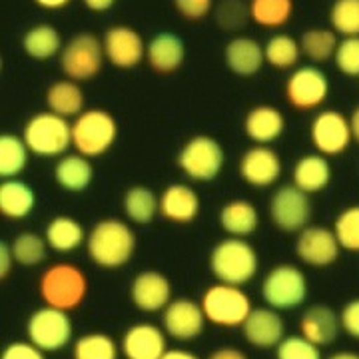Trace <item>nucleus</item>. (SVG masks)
I'll return each mask as SVG.
<instances>
[{
  "label": "nucleus",
  "mask_w": 359,
  "mask_h": 359,
  "mask_svg": "<svg viewBox=\"0 0 359 359\" xmlns=\"http://www.w3.org/2000/svg\"><path fill=\"white\" fill-rule=\"evenodd\" d=\"M136 250V233L126 222L118 218L100 219L86 238L90 259L106 269L126 266Z\"/></svg>",
  "instance_id": "nucleus-1"
},
{
  "label": "nucleus",
  "mask_w": 359,
  "mask_h": 359,
  "mask_svg": "<svg viewBox=\"0 0 359 359\" xmlns=\"http://www.w3.org/2000/svg\"><path fill=\"white\" fill-rule=\"evenodd\" d=\"M219 226L233 238H248L259 226V214L256 205L248 200H230L219 210Z\"/></svg>",
  "instance_id": "nucleus-29"
},
{
  "label": "nucleus",
  "mask_w": 359,
  "mask_h": 359,
  "mask_svg": "<svg viewBox=\"0 0 359 359\" xmlns=\"http://www.w3.org/2000/svg\"><path fill=\"white\" fill-rule=\"evenodd\" d=\"M82 2L92 13H104V11H110L118 0H82Z\"/></svg>",
  "instance_id": "nucleus-50"
},
{
  "label": "nucleus",
  "mask_w": 359,
  "mask_h": 359,
  "mask_svg": "<svg viewBox=\"0 0 359 359\" xmlns=\"http://www.w3.org/2000/svg\"><path fill=\"white\" fill-rule=\"evenodd\" d=\"M269 216L276 228L282 231H302L308 228L311 219V202L309 194L299 188L282 186L269 200Z\"/></svg>",
  "instance_id": "nucleus-13"
},
{
  "label": "nucleus",
  "mask_w": 359,
  "mask_h": 359,
  "mask_svg": "<svg viewBox=\"0 0 359 359\" xmlns=\"http://www.w3.org/2000/svg\"><path fill=\"white\" fill-rule=\"evenodd\" d=\"M330 25L339 36H359V0H335L330 8Z\"/></svg>",
  "instance_id": "nucleus-40"
},
{
  "label": "nucleus",
  "mask_w": 359,
  "mask_h": 359,
  "mask_svg": "<svg viewBox=\"0 0 359 359\" xmlns=\"http://www.w3.org/2000/svg\"><path fill=\"white\" fill-rule=\"evenodd\" d=\"M335 236L339 240L341 250L359 252V204L349 205L335 218Z\"/></svg>",
  "instance_id": "nucleus-41"
},
{
  "label": "nucleus",
  "mask_w": 359,
  "mask_h": 359,
  "mask_svg": "<svg viewBox=\"0 0 359 359\" xmlns=\"http://www.w3.org/2000/svg\"><path fill=\"white\" fill-rule=\"evenodd\" d=\"M106 54L102 40L90 32H80L68 40L60 52V70L74 82H88L102 70Z\"/></svg>",
  "instance_id": "nucleus-7"
},
{
  "label": "nucleus",
  "mask_w": 359,
  "mask_h": 359,
  "mask_svg": "<svg viewBox=\"0 0 359 359\" xmlns=\"http://www.w3.org/2000/svg\"><path fill=\"white\" fill-rule=\"evenodd\" d=\"M266 62L276 70H294L302 58V44L290 34H273L264 44Z\"/></svg>",
  "instance_id": "nucleus-35"
},
{
  "label": "nucleus",
  "mask_w": 359,
  "mask_h": 359,
  "mask_svg": "<svg viewBox=\"0 0 359 359\" xmlns=\"http://www.w3.org/2000/svg\"><path fill=\"white\" fill-rule=\"evenodd\" d=\"M262 297L273 309L299 308L308 297V280L304 271L292 264H280L266 273L262 282Z\"/></svg>",
  "instance_id": "nucleus-8"
},
{
  "label": "nucleus",
  "mask_w": 359,
  "mask_h": 359,
  "mask_svg": "<svg viewBox=\"0 0 359 359\" xmlns=\"http://www.w3.org/2000/svg\"><path fill=\"white\" fill-rule=\"evenodd\" d=\"M250 20L257 26L276 30L285 26L294 16V0H250Z\"/></svg>",
  "instance_id": "nucleus-34"
},
{
  "label": "nucleus",
  "mask_w": 359,
  "mask_h": 359,
  "mask_svg": "<svg viewBox=\"0 0 359 359\" xmlns=\"http://www.w3.org/2000/svg\"><path fill=\"white\" fill-rule=\"evenodd\" d=\"M339 240L334 230L323 226H308L299 231L295 240V254L297 257L313 268L332 266L339 257Z\"/></svg>",
  "instance_id": "nucleus-15"
},
{
  "label": "nucleus",
  "mask_w": 359,
  "mask_h": 359,
  "mask_svg": "<svg viewBox=\"0 0 359 359\" xmlns=\"http://www.w3.org/2000/svg\"><path fill=\"white\" fill-rule=\"evenodd\" d=\"M226 164L219 142L212 136H194L182 146L178 154L180 170L194 182H212Z\"/></svg>",
  "instance_id": "nucleus-9"
},
{
  "label": "nucleus",
  "mask_w": 359,
  "mask_h": 359,
  "mask_svg": "<svg viewBox=\"0 0 359 359\" xmlns=\"http://www.w3.org/2000/svg\"><path fill=\"white\" fill-rule=\"evenodd\" d=\"M36 205L34 190L18 178L2 180L0 184V212L8 219H25Z\"/></svg>",
  "instance_id": "nucleus-27"
},
{
  "label": "nucleus",
  "mask_w": 359,
  "mask_h": 359,
  "mask_svg": "<svg viewBox=\"0 0 359 359\" xmlns=\"http://www.w3.org/2000/svg\"><path fill=\"white\" fill-rule=\"evenodd\" d=\"M28 150L40 158H60L72 146V124L65 116L54 112H39L25 124L22 130Z\"/></svg>",
  "instance_id": "nucleus-4"
},
{
  "label": "nucleus",
  "mask_w": 359,
  "mask_h": 359,
  "mask_svg": "<svg viewBox=\"0 0 359 359\" xmlns=\"http://www.w3.org/2000/svg\"><path fill=\"white\" fill-rule=\"evenodd\" d=\"M327 359H359V355L358 353H351V351H341V353H335V355Z\"/></svg>",
  "instance_id": "nucleus-54"
},
{
  "label": "nucleus",
  "mask_w": 359,
  "mask_h": 359,
  "mask_svg": "<svg viewBox=\"0 0 359 359\" xmlns=\"http://www.w3.org/2000/svg\"><path fill=\"white\" fill-rule=\"evenodd\" d=\"M26 335H28V341H32L42 351L54 353L70 344L72 321L65 309L44 306L28 318Z\"/></svg>",
  "instance_id": "nucleus-10"
},
{
  "label": "nucleus",
  "mask_w": 359,
  "mask_h": 359,
  "mask_svg": "<svg viewBox=\"0 0 359 359\" xmlns=\"http://www.w3.org/2000/svg\"><path fill=\"white\" fill-rule=\"evenodd\" d=\"M278 359H321L320 346L306 339L304 335H290L283 337L280 346L276 347Z\"/></svg>",
  "instance_id": "nucleus-42"
},
{
  "label": "nucleus",
  "mask_w": 359,
  "mask_h": 359,
  "mask_svg": "<svg viewBox=\"0 0 359 359\" xmlns=\"http://www.w3.org/2000/svg\"><path fill=\"white\" fill-rule=\"evenodd\" d=\"M341 330L339 316L327 306H311L299 320V334L316 346H330Z\"/></svg>",
  "instance_id": "nucleus-25"
},
{
  "label": "nucleus",
  "mask_w": 359,
  "mask_h": 359,
  "mask_svg": "<svg viewBox=\"0 0 359 359\" xmlns=\"http://www.w3.org/2000/svg\"><path fill=\"white\" fill-rule=\"evenodd\" d=\"M174 8L188 22H200L214 8V0H174Z\"/></svg>",
  "instance_id": "nucleus-45"
},
{
  "label": "nucleus",
  "mask_w": 359,
  "mask_h": 359,
  "mask_svg": "<svg viewBox=\"0 0 359 359\" xmlns=\"http://www.w3.org/2000/svg\"><path fill=\"white\" fill-rule=\"evenodd\" d=\"M208 359H248L245 358L244 351H240V349H236V347H219L216 349L212 355Z\"/></svg>",
  "instance_id": "nucleus-49"
},
{
  "label": "nucleus",
  "mask_w": 359,
  "mask_h": 359,
  "mask_svg": "<svg viewBox=\"0 0 359 359\" xmlns=\"http://www.w3.org/2000/svg\"><path fill=\"white\" fill-rule=\"evenodd\" d=\"M202 309L205 320L219 327H238L244 325L250 311L252 302L240 285L230 283H214L202 295Z\"/></svg>",
  "instance_id": "nucleus-6"
},
{
  "label": "nucleus",
  "mask_w": 359,
  "mask_h": 359,
  "mask_svg": "<svg viewBox=\"0 0 359 359\" xmlns=\"http://www.w3.org/2000/svg\"><path fill=\"white\" fill-rule=\"evenodd\" d=\"M283 130H285V118L276 106L269 104H257L250 108L244 118L245 136L254 144L268 146L282 136Z\"/></svg>",
  "instance_id": "nucleus-23"
},
{
  "label": "nucleus",
  "mask_w": 359,
  "mask_h": 359,
  "mask_svg": "<svg viewBox=\"0 0 359 359\" xmlns=\"http://www.w3.org/2000/svg\"><path fill=\"white\" fill-rule=\"evenodd\" d=\"M240 176L254 188H268L282 176V160L269 146L256 144L240 160Z\"/></svg>",
  "instance_id": "nucleus-17"
},
{
  "label": "nucleus",
  "mask_w": 359,
  "mask_h": 359,
  "mask_svg": "<svg viewBox=\"0 0 359 359\" xmlns=\"http://www.w3.org/2000/svg\"><path fill=\"white\" fill-rule=\"evenodd\" d=\"M166 335L154 323H136L124 332L120 349L126 359H162L168 351Z\"/></svg>",
  "instance_id": "nucleus-19"
},
{
  "label": "nucleus",
  "mask_w": 359,
  "mask_h": 359,
  "mask_svg": "<svg viewBox=\"0 0 359 359\" xmlns=\"http://www.w3.org/2000/svg\"><path fill=\"white\" fill-rule=\"evenodd\" d=\"M28 146L22 136L2 134L0 136V176L2 180L18 178L28 164Z\"/></svg>",
  "instance_id": "nucleus-36"
},
{
  "label": "nucleus",
  "mask_w": 359,
  "mask_h": 359,
  "mask_svg": "<svg viewBox=\"0 0 359 359\" xmlns=\"http://www.w3.org/2000/svg\"><path fill=\"white\" fill-rule=\"evenodd\" d=\"M62 36L52 25H36L22 36V50L34 60H48L62 52Z\"/></svg>",
  "instance_id": "nucleus-32"
},
{
  "label": "nucleus",
  "mask_w": 359,
  "mask_h": 359,
  "mask_svg": "<svg viewBox=\"0 0 359 359\" xmlns=\"http://www.w3.org/2000/svg\"><path fill=\"white\" fill-rule=\"evenodd\" d=\"M118 349L116 341L110 335L102 332H90L84 334L72 347V359H118Z\"/></svg>",
  "instance_id": "nucleus-38"
},
{
  "label": "nucleus",
  "mask_w": 359,
  "mask_h": 359,
  "mask_svg": "<svg viewBox=\"0 0 359 359\" xmlns=\"http://www.w3.org/2000/svg\"><path fill=\"white\" fill-rule=\"evenodd\" d=\"M299 44H302L304 56H308L311 62L320 65V62H325V60L334 58L339 40H337V32H335L334 28L313 26V28H308L302 34Z\"/></svg>",
  "instance_id": "nucleus-37"
},
{
  "label": "nucleus",
  "mask_w": 359,
  "mask_h": 359,
  "mask_svg": "<svg viewBox=\"0 0 359 359\" xmlns=\"http://www.w3.org/2000/svg\"><path fill=\"white\" fill-rule=\"evenodd\" d=\"M13 254L16 264L20 266H36L40 262H44L46 257V238L39 236L34 231H22L13 240Z\"/></svg>",
  "instance_id": "nucleus-39"
},
{
  "label": "nucleus",
  "mask_w": 359,
  "mask_h": 359,
  "mask_svg": "<svg viewBox=\"0 0 359 359\" xmlns=\"http://www.w3.org/2000/svg\"><path fill=\"white\" fill-rule=\"evenodd\" d=\"M162 359H200L198 355H194L192 351L186 349H168L166 353L162 355Z\"/></svg>",
  "instance_id": "nucleus-52"
},
{
  "label": "nucleus",
  "mask_w": 359,
  "mask_h": 359,
  "mask_svg": "<svg viewBox=\"0 0 359 359\" xmlns=\"http://www.w3.org/2000/svg\"><path fill=\"white\" fill-rule=\"evenodd\" d=\"M106 60L120 70H132L146 58V42L136 28L128 25H114L104 32Z\"/></svg>",
  "instance_id": "nucleus-14"
},
{
  "label": "nucleus",
  "mask_w": 359,
  "mask_h": 359,
  "mask_svg": "<svg viewBox=\"0 0 359 359\" xmlns=\"http://www.w3.org/2000/svg\"><path fill=\"white\" fill-rule=\"evenodd\" d=\"M94 168L90 158L82 154H65L54 166V180L66 192H84L92 184Z\"/></svg>",
  "instance_id": "nucleus-28"
},
{
  "label": "nucleus",
  "mask_w": 359,
  "mask_h": 359,
  "mask_svg": "<svg viewBox=\"0 0 359 359\" xmlns=\"http://www.w3.org/2000/svg\"><path fill=\"white\" fill-rule=\"evenodd\" d=\"M339 321H341V330L347 335H351L353 339H359V297L347 302L341 313H339Z\"/></svg>",
  "instance_id": "nucleus-47"
},
{
  "label": "nucleus",
  "mask_w": 359,
  "mask_h": 359,
  "mask_svg": "<svg viewBox=\"0 0 359 359\" xmlns=\"http://www.w3.org/2000/svg\"><path fill=\"white\" fill-rule=\"evenodd\" d=\"M309 140L318 154L339 156L346 152L353 140L351 122L339 110H321L311 120Z\"/></svg>",
  "instance_id": "nucleus-12"
},
{
  "label": "nucleus",
  "mask_w": 359,
  "mask_h": 359,
  "mask_svg": "<svg viewBox=\"0 0 359 359\" xmlns=\"http://www.w3.org/2000/svg\"><path fill=\"white\" fill-rule=\"evenodd\" d=\"M44 238L50 250L58 254H70L78 250L82 244H86V233L80 222L70 216H56L48 222Z\"/></svg>",
  "instance_id": "nucleus-30"
},
{
  "label": "nucleus",
  "mask_w": 359,
  "mask_h": 359,
  "mask_svg": "<svg viewBox=\"0 0 359 359\" xmlns=\"http://www.w3.org/2000/svg\"><path fill=\"white\" fill-rule=\"evenodd\" d=\"M118 138V122L104 108H90L72 122V148L86 158L106 154Z\"/></svg>",
  "instance_id": "nucleus-5"
},
{
  "label": "nucleus",
  "mask_w": 359,
  "mask_h": 359,
  "mask_svg": "<svg viewBox=\"0 0 359 359\" xmlns=\"http://www.w3.org/2000/svg\"><path fill=\"white\" fill-rule=\"evenodd\" d=\"M334 58L335 66L341 74L359 78V36H347L339 40Z\"/></svg>",
  "instance_id": "nucleus-43"
},
{
  "label": "nucleus",
  "mask_w": 359,
  "mask_h": 359,
  "mask_svg": "<svg viewBox=\"0 0 359 359\" xmlns=\"http://www.w3.org/2000/svg\"><path fill=\"white\" fill-rule=\"evenodd\" d=\"M285 98L292 108L308 112L316 110L330 96V80L318 66H297L285 82Z\"/></svg>",
  "instance_id": "nucleus-11"
},
{
  "label": "nucleus",
  "mask_w": 359,
  "mask_h": 359,
  "mask_svg": "<svg viewBox=\"0 0 359 359\" xmlns=\"http://www.w3.org/2000/svg\"><path fill=\"white\" fill-rule=\"evenodd\" d=\"M2 359H46L44 351L36 347L32 341H14L4 347Z\"/></svg>",
  "instance_id": "nucleus-46"
},
{
  "label": "nucleus",
  "mask_w": 359,
  "mask_h": 359,
  "mask_svg": "<svg viewBox=\"0 0 359 359\" xmlns=\"http://www.w3.org/2000/svg\"><path fill=\"white\" fill-rule=\"evenodd\" d=\"M250 18V8L248 4H242L240 0H224L216 8V20L224 30H238L248 22Z\"/></svg>",
  "instance_id": "nucleus-44"
},
{
  "label": "nucleus",
  "mask_w": 359,
  "mask_h": 359,
  "mask_svg": "<svg viewBox=\"0 0 359 359\" xmlns=\"http://www.w3.org/2000/svg\"><path fill=\"white\" fill-rule=\"evenodd\" d=\"M130 297L132 304L140 311L154 313L160 309H166L168 304L172 302V285L164 273L148 269L134 278L130 285Z\"/></svg>",
  "instance_id": "nucleus-18"
},
{
  "label": "nucleus",
  "mask_w": 359,
  "mask_h": 359,
  "mask_svg": "<svg viewBox=\"0 0 359 359\" xmlns=\"http://www.w3.org/2000/svg\"><path fill=\"white\" fill-rule=\"evenodd\" d=\"M245 341L259 349L278 347L285 337L282 316L273 308H256L250 311L248 320L242 325Z\"/></svg>",
  "instance_id": "nucleus-20"
},
{
  "label": "nucleus",
  "mask_w": 359,
  "mask_h": 359,
  "mask_svg": "<svg viewBox=\"0 0 359 359\" xmlns=\"http://www.w3.org/2000/svg\"><path fill=\"white\" fill-rule=\"evenodd\" d=\"M205 321L208 320H205L202 304L188 297H178V299H172L164 309L162 325L170 337L178 341H192L204 332Z\"/></svg>",
  "instance_id": "nucleus-16"
},
{
  "label": "nucleus",
  "mask_w": 359,
  "mask_h": 359,
  "mask_svg": "<svg viewBox=\"0 0 359 359\" xmlns=\"http://www.w3.org/2000/svg\"><path fill=\"white\" fill-rule=\"evenodd\" d=\"M122 210L132 224L146 226L160 212V198L148 186H132L122 198Z\"/></svg>",
  "instance_id": "nucleus-33"
},
{
  "label": "nucleus",
  "mask_w": 359,
  "mask_h": 359,
  "mask_svg": "<svg viewBox=\"0 0 359 359\" xmlns=\"http://www.w3.org/2000/svg\"><path fill=\"white\" fill-rule=\"evenodd\" d=\"M186 58L184 40L172 32H160L146 46V62L158 74H172L180 70Z\"/></svg>",
  "instance_id": "nucleus-24"
},
{
  "label": "nucleus",
  "mask_w": 359,
  "mask_h": 359,
  "mask_svg": "<svg viewBox=\"0 0 359 359\" xmlns=\"http://www.w3.org/2000/svg\"><path fill=\"white\" fill-rule=\"evenodd\" d=\"M16 262L13 254V248L11 244L2 242L0 244V278L6 280L11 276V269H13V264Z\"/></svg>",
  "instance_id": "nucleus-48"
},
{
  "label": "nucleus",
  "mask_w": 359,
  "mask_h": 359,
  "mask_svg": "<svg viewBox=\"0 0 359 359\" xmlns=\"http://www.w3.org/2000/svg\"><path fill=\"white\" fill-rule=\"evenodd\" d=\"M160 214L172 224H192L200 214V196L188 184H170L160 196Z\"/></svg>",
  "instance_id": "nucleus-21"
},
{
  "label": "nucleus",
  "mask_w": 359,
  "mask_h": 359,
  "mask_svg": "<svg viewBox=\"0 0 359 359\" xmlns=\"http://www.w3.org/2000/svg\"><path fill=\"white\" fill-rule=\"evenodd\" d=\"M292 180L295 188L306 194L323 192L332 182V166L327 162V156L306 154L295 162L292 170Z\"/></svg>",
  "instance_id": "nucleus-26"
},
{
  "label": "nucleus",
  "mask_w": 359,
  "mask_h": 359,
  "mask_svg": "<svg viewBox=\"0 0 359 359\" xmlns=\"http://www.w3.org/2000/svg\"><path fill=\"white\" fill-rule=\"evenodd\" d=\"M46 106L48 110L65 118H76L84 112V92L80 82L74 80H58L46 90Z\"/></svg>",
  "instance_id": "nucleus-31"
},
{
  "label": "nucleus",
  "mask_w": 359,
  "mask_h": 359,
  "mask_svg": "<svg viewBox=\"0 0 359 359\" xmlns=\"http://www.w3.org/2000/svg\"><path fill=\"white\" fill-rule=\"evenodd\" d=\"M224 60L233 74L238 76H254L266 65L264 46L252 36H236L224 48Z\"/></svg>",
  "instance_id": "nucleus-22"
},
{
  "label": "nucleus",
  "mask_w": 359,
  "mask_h": 359,
  "mask_svg": "<svg viewBox=\"0 0 359 359\" xmlns=\"http://www.w3.org/2000/svg\"><path fill=\"white\" fill-rule=\"evenodd\" d=\"M34 2L44 11H60V8H66L72 0H34Z\"/></svg>",
  "instance_id": "nucleus-51"
},
{
  "label": "nucleus",
  "mask_w": 359,
  "mask_h": 359,
  "mask_svg": "<svg viewBox=\"0 0 359 359\" xmlns=\"http://www.w3.org/2000/svg\"><path fill=\"white\" fill-rule=\"evenodd\" d=\"M259 268L257 252L244 238H226L214 245L210 254V269L214 278L222 283L244 285L252 282Z\"/></svg>",
  "instance_id": "nucleus-2"
},
{
  "label": "nucleus",
  "mask_w": 359,
  "mask_h": 359,
  "mask_svg": "<svg viewBox=\"0 0 359 359\" xmlns=\"http://www.w3.org/2000/svg\"><path fill=\"white\" fill-rule=\"evenodd\" d=\"M39 290L46 306L70 311L76 309L88 294V278L74 264L58 262L42 273Z\"/></svg>",
  "instance_id": "nucleus-3"
},
{
  "label": "nucleus",
  "mask_w": 359,
  "mask_h": 359,
  "mask_svg": "<svg viewBox=\"0 0 359 359\" xmlns=\"http://www.w3.org/2000/svg\"><path fill=\"white\" fill-rule=\"evenodd\" d=\"M349 122H351V132H353V140L359 144V106L353 110V114L349 118Z\"/></svg>",
  "instance_id": "nucleus-53"
}]
</instances>
